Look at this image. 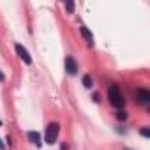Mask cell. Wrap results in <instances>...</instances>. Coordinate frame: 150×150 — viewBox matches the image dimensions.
<instances>
[{
  "mask_svg": "<svg viewBox=\"0 0 150 150\" xmlns=\"http://www.w3.org/2000/svg\"><path fill=\"white\" fill-rule=\"evenodd\" d=\"M14 50H16V53H18V57L25 62V64H32V58H30V55H28V51L21 46V44H16L14 46Z\"/></svg>",
  "mask_w": 150,
  "mask_h": 150,
  "instance_id": "cell-3",
  "label": "cell"
},
{
  "mask_svg": "<svg viewBox=\"0 0 150 150\" xmlns=\"http://www.w3.org/2000/svg\"><path fill=\"white\" fill-rule=\"evenodd\" d=\"M0 125H2V120H0Z\"/></svg>",
  "mask_w": 150,
  "mask_h": 150,
  "instance_id": "cell-13",
  "label": "cell"
},
{
  "mask_svg": "<svg viewBox=\"0 0 150 150\" xmlns=\"http://www.w3.org/2000/svg\"><path fill=\"white\" fill-rule=\"evenodd\" d=\"M28 139H30L32 143H35L37 146H41V134H39V132H35V131L28 132Z\"/></svg>",
  "mask_w": 150,
  "mask_h": 150,
  "instance_id": "cell-6",
  "label": "cell"
},
{
  "mask_svg": "<svg viewBox=\"0 0 150 150\" xmlns=\"http://www.w3.org/2000/svg\"><path fill=\"white\" fill-rule=\"evenodd\" d=\"M65 9H67L69 13H72V11H74V4H72V2H67V4H65Z\"/></svg>",
  "mask_w": 150,
  "mask_h": 150,
  "instance_id": "cell-9",
  "label": "cell"
},
{
  "mask_svg": "<svg viewBox=\"0 0 150 150\" xmlns=\"http://www.w3.org/2000/svg\"><path fill=\"white\" fill-rule=\"evenodd\" d=\"M0 81H4V74L2 72H0Z\"/></svg>",
  "mask_w": 150,
  "mask_h": 150,
  "instance_id": "cell-12",
  "label": "cell"
},
{
  "mask_svg": "<svg viewBox=\"0 0 150 150\" xmlns=\"http://www.w3.org/2000/svg\"><path fill=\"white\" fill-rule=\"evenodd\" d=\"M138 97H139V101H141V103H148V101H150V92H148V90L139 88V90H138Z\"/></svg>",
  "mask_w": 150,
  "mask_h": 150,
  "instance_id": "cell-5",
  "label": "cell"
},
{
  "mask_svg": "<svg viewBox=\"0 0 150 150\" xmlns=\"http://www.w3.org/2000/svg\"><path fill=\"white\" fill-rule=\"evenodd\" d=\"M58 124L57 122H53V124H50L48 125V129H46V136H44V141L48 143V145H53L55 141H57V138H58Z\"/></svg>",
  "mask_w": 150,
  "mask_h": 150,
  "instance_id": "cell-2",
  "label": "cell"
},
{
  "mask_svg": "<svg viewBox=\"0 0 150 150\" xmlns=\"http://www.w3.org/2000/svg\"><path fill=\"white\" fill-rule=\"evenodd\" d=\"M141 134H143V136H150V131H148V129H141Z\"/></svg>",
  "mask_w": 150,
  "mask_h": 150,
  "instance_id": "cell-11",
  "label": "cell"
},
{
  "mask_svg": "<svg viewBox=\"0 0 150 150\" xmlns=\"http://www.w3.org/2000/svg\"><path fill=\"white\" fill-rule=\"evenodd\" d=\"M117 117H118L120 120H125V117H127V115H125L124 111H118V113H117Z\"/></svg>",
  "mask_w": 150,
  "mask_h": 150,
  "instance_id": "cell-10",
  "label": "cell"
},
{
  "mask_svg": "<svg viewBox=\"0 0 150 150\" xmlns=\"http://www.w3.org/2000/svg\"><path fill=\"white\" fill-rule=\"evenodd\" d=\"M65 71H67L69 74H76L78 64H76V60H74L72 57H67V58H65Z\"/></svg>",
  "mask_w": 150,
  "mask_h": 150,
  "instance_id": "cell-4",
  "label": "cell"
},
{
  "mask_svg": "<svg viewBox=\"0 0 150 150\" xmlns=\"http://www.w3.org/2000/svg\"><path fill=\"white\" fill-rule=\"evenodd\" d=\"M108 96H110V103H111L113 106H117V108L124 106V96H122V92H120V88H118L117 85H111V87H110Z\"/></svg>",
  "mask_w": 150,
  "mask_h": 150,
  "instance_id": "cell-1",
  "label": "cell"
},
{
  "mask_svg": "<svg viewBox=\"0 0 150 150\" xmlns=\"http://www.w3.org/2000/svg\"><path fill=\"white\" fill-rule=\"evenodd\" d=\"M83 85L88 88V87H92V80H90V76H83Z\"/></svg>",
  "mask_w": 150,
  "mask_h": 150,
  "instance_id": "cell-8",
  "label": "cell"
},
{
  "mask_svg": "<svg viewBox=\"0 0 150 150\" xmlns=\"http://www.w3.org/2000/svg\"><path fill=\"white\" fill-rule=\"evenodd\" d=\"M80 30H81V34H83V37H85V39H87V41H88V42L92 44V41H94V39H92V34H90V32H88V30H87L85 27H81Z\"/></svg>",
  "mask_w": 150,
  "mask_h": 150,
  "instance_id": "cell-7",
  "label": "cell"
}]
</instances>
